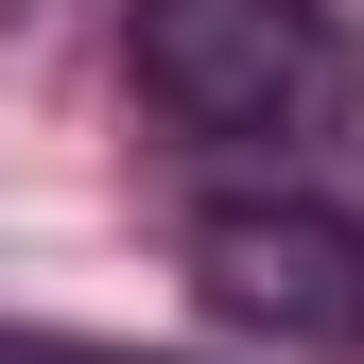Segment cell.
<instances>
[{
	"label": "cell",
	"instance_id": "cell-1",
	"mask_svg": "<svg viewBox=\"0 0 364 364\" xmlns=\"http://www.w3.org/2000/svg\"><path fill=\"white\" fill-rule=\"evenodd\" d=\"M122 70H139V105L191 156H243V173H295L364 105V53H347L330 0H139Z\"/></svg>",
	"mask_w": 364,
	"mask_h": 364
},
{
	"label": "cell",
	"instance_id": "cell-3",
	"mask_svg": "<svg viewBox=\"0 0 364 364\" xmlns=\"http://www.w3.org/2000/svg\"><path fill=\"white\" fill-rule=\"evenodd\" d=\"M0 364H173V347H105V330H0Z\"/></svg>",
	"mask_w": 364,
	"mask_h": 364
},
{
	"label": "cell",
	"instance_id": "cell-4",
	"mask_svg": "<svg viewBox=\"0 0 364 364\" xmlns=\"http://www.w3.org/2000/svg\"><path fill=\"white\" fill-rule=\"evenodd\" d=\"M0 18H18V0H0Z\"/></svg>",
	"mask_w": 364,
	"mask_h": 364
},
{
	"label": "cell",
	"instance_id": "cell-2",
	"mask_svg": "<svg viewBox=\"0 0 364 364\" xmlns=\"http://www.w3.org/2000/svg\"><path fill=\"white\" fill-rule=\"evenodd\" d=\"M191 295H208L243 347L347 364V347H364V208L295 191V173H243V191L191 208Z\"/></svg>",
	"mask_w": 364,
	"mask_h": 364
}]
</instances>
